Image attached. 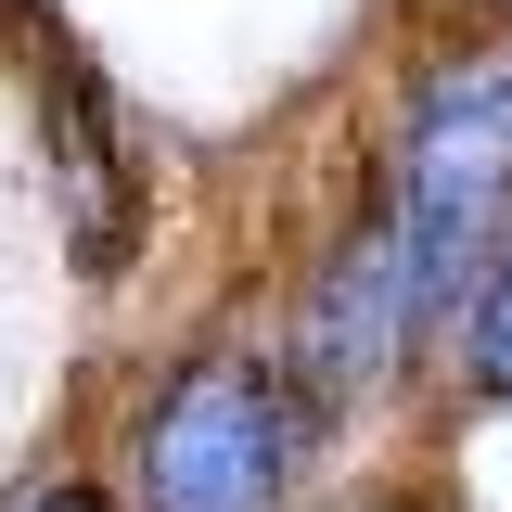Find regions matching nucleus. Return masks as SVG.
<instances>
[{
	"label": "nucleus",
	"instance_id": "obj_3",
	"mask_svg": "<svg viewBox=\"0 0 512 512\" xmlns=\"http://www.w3.org/2000/svg\"><path fill=\"white\" fill-rule=\"evenodd\" d=\"M410 333H423V282H410V231H397V205H372L346 244L320 256L308 282V384L320 397H384V384L410 372Z\"/></svg>",
	"mask_w": 512,
	"mask_h": 512
},
{
	"label": "nucleus",
	"instance_id": "obj_2",
	"mask_svg": "<svg viewBox=\"0 0 512 512\" xmlns=\"http://www.w3.org/2000/svg\"><path fill=\"white\" fill-rule=\"evenodd\" d=\"M295 384L256 372V359H192L154 410H141V448H128V500L141 512H282L295 487Z\"/></svg>",
	"mask_w": 512,
	"mask_h": 512
},
{
	"label": "nucleus",
	"instance_id": "obj_1",
	"mask_svg": "<svg viewBox=\"0 0 512 512\" xmlns=\"http://www.w3.org/2000/svg\"><path fill=\"white\" fill-rule=\"evenodd\" d=\"M397 231H410V282H423V320H461L474 269L512 218V39L461 52L423 77V103L397 128Z\"/></svg>",
	"mask_w": 512,
	"mask_h": 512
},
{
	"label": "nucleus",
	"instance_id": "obj_5",
	"mask_svg": "<svg viewBox=\"0 0 512 512\" xmlns=\"http://www.w3.org/2000/svg\"><path fill=\"white\" fill-rule=\"evenodd\" d=\"M26 512H103V500H90V487H39Z\"/></svg>",
	"mask_w": 512,
	"mask_h": 512
},
{
	"label": "nucleus",
	"instance_id": "obj_4",
	"mask_svg": "<svg viewBox=\"0 0 512 512\" xmlns=\"http://www.w3.org/2000/svg\"><path fill=\"white\" fill-rule=\"evenodd\" d=\"M461 372H474V397H500V410H512V218H500V244H487V269H474Z\"/></svg>",
	"mask_w": 512,
	"mask_h": 512
}]
</instances>
